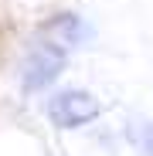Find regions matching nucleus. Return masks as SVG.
Returning <instances> with one entry per match:
<instances>
[{"label": "nucleus", "mask_w": 153, "mask_h": 156, "mask_svg": "<svg viewBox=\"0 0 153 156\" xmlns=\"http://www.w3.org/2000/svg\"><path fill=\"white\" fill-rule=\"evenodd\" d=\"M65 48L55 44V41H38L31 51H27V58H24L20 65V78H24V88L27 92H38V88H48L55 78L61 75L65 68Z\"/></svg>", "instance_id": "f257e3e1"}, {"label": "nucleus", "mask_w": 153, "mask_h": 156, "mask_svg": "<svg viewBox=\"0 0 153 156\" xmlns=\"http://www.w3.org/2000/svg\"><path fill=\"white\" fill-rule=\"evenodd\" d=\"M99 112H102L99 98H95L92 92H82V88L58 92L55 98L48 102V119L55 122L58 129H78V126L92 122Z\"/></svg>", "instance_id": "f03ea898"}, {"label": "nucleus", "mask_w": 153, "mask_h": 156, "mask_svg": "<svg viewBox=\"0 0 153 156\" xmlns=\"http://www.w3.org/2000/svg\"><path fill=\"white\" fill-rule=\"evenodd\" d=\"M133 139L143 156H153V122H136L133 126Z\"/></svg>", "instance_id": "7ed1b4c3"}]
</instances>
